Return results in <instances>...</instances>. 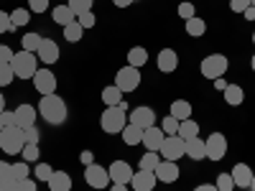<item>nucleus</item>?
I'll use <instances>...</instances> for the list:
<instances>
[{"label":"nucleus","instance_id":"338daca9","mask_svg":"<svg viewBox=\"0 0 255 191\" xmlns=\"http://www.w3.org/2000/svg\"><path fill=\"white\" fill-rule=\"evenodd\" d=\"M253 8H255V0H253Z\"/></svg>","mask_w":255,"mask_h":191},{"label":"nucleus","instance_id":"de8ad7c7","mask_svg":"<svg viewBox=\"0 0 255 191\" xmlns=\"http://www.w3.org/2000/svg\"><path fill=\"white\" fill-rule=\"evenodd\" d=\"M250 5H253V0H230V10H235V13H243Z\"/></svg>","mask_w":255,"mask_h":191},{"label":"nucleus","instance_id":"2f4dec72","mask_svg":"<svg viewBox=\"0 0 255 191\" xmlns=\"http://www.w3.org/2000/svg\"><path fill=\"white\" fill-rule=\"evenodd\" d=\"M41 33H26L23 38H20V46H23V51H31V54H36L38 51V46H41Z\"/></svg>","mask_w":255,"mask_h":191},{"label":"nucleus","instance_id":"6ab92c4d","mask_svg":"<svg viewBox=\"0 0 255 191\" xmlns=\"http://www.w3.org/2000/svg\"><path fill=\"white\" fill-rule=\"evenodd\" d=\"M230 176H232V181H235L238 189H250L253 171H250V166H248V163H238V166L230 171Z\"/></svg>","mask_w":255,"mask_h":191},{"label":"nucleus","instance_id":"1a4fd4ad","mask_svg":"<svg viewBox=\"0 0 255 191\" xmlns=\"http://www.w3.org/2000/svg\"><path fill=\"white\" fill-rule=\"evenodd\" d=\"M33 87H36V92L44 97V95H56V74L51 72V69H38L36 74H33Z\"/></svg>","mask_w":255,"mask_h":191},{"label":"nucleus","instance_id":"dca6fc26","mask_svg":"<svg viewBox=\"0 0 255 191\" xmlns=\"http://www.w3.org/2000/svg\"><path fill=\"white\" fill-rule=\"evenodd\" d=\"M163 138H166V133L161 130V127H156V125H151V127H145L143 130V145H145V151H161V145H163Z\"/></svg>","mask_w":255,"mask_h":191},{"label":"nucleus","instance_id":"9d476101","mask_svg":"<svg viewBox=\"0 0 255 191\" xmlns=\"http://www.w3.org/2000/svg\"><path fill=\"white\" fill-rule=\"evenodd\" d=\"M204 145H207V158L209 161H222L225 153H227V138L222 133H212L204 140Z\"/></svg>","mask_w":255,"mask_h":191},{"label":"nucleus","instance_id":"6e6552de","mask_svg":"<svg viewBox=\"0 0 255 191\" xmlns=\"http://www.w3.org/2000/svg\"><path fill=\"white\" fill-rule=\"evenodd\" d=\"M84 181H87V186H92V189H108V184H113L108 168L97 166V163L84 166Z\"/></svg>","mask_w":255,"mask_h":191},{"label":"nucleus","instance_id":"39448f33","mask_svg":"<svg viewBox=\"0 0 255 191\" xmlns=\"http://www.w3.org/2000/svg\"><path fill=\"white\" fill-rule=\"evenodd\" d=\"M23 145H26V138H23L20 127H3V133H0V148H3V153L18 156L23 151Z\"/></svg>","mask_w":255,"mask_h":191},{"label":"nucleus","instance_id":"72a5a7b5","mask_svg":"<svg viewBox=\"0 0 255 191\" xmlns=\"http://www.w3.org/2000/svg\"><path fill=\"white\" fill-rule=\"evenodd\" d=\"M82 33H84V28L77 23V20H74V23H69V26H64V38H67L69 44H77V41L82 38Z\"/></svg>","mask_w":255,"mask_h":191},{"label":"nucleus","instance_id":"8fccbe9b","mask_svg":"<svg viewBox=\"0 0 255 191\" xmlns=\"http://www.w3.org/2000/svg\"><path fill=\"white\" fill-rule=\"evenodd\" d=\"M13 49L10 46H5V44H0V64H10V59H13Z\"/></svg>","mask_w":255,"mask_h":191},{"label":"nucleus","instance_id":"f03ea898","mask_svg":"<svg viewBox=\"0 0 255 191\" xmlns=\"http://www.w3.org/2000/svg\"><path fill=\"white\" fill-rule=\"evenodd\" d=\"M128 125V110L115 104V107H105V112L100 115V127L108 135H115V133H123V127Z\"/></svg>","mask_w":255,"mask_h":191},{"label":"nucleus","instance_id":"0e129e2a","mask_svg":"<svg viewBox=\"0 0 255 191\" xmlns=\"http://www.w3.org/2000/svg\"><path fill=\"white\" fill-rule=\"evenodd\" d=\"M0 133H3V120H0Z\"/></svg>","mask_w":255,"mask_h":191},{"label":"nucleus","instance_id":"6e6d98bb","mask_svg":"<svg viewBox=\"0 0 255 191\" xmlns=\"http://www.w3.org/2000/svg\"><path fill=\"white\" fill-rule=\"evenodd\" d=\"M243 15H245V20H255V8L250 5V8H245L243 10Z\"/></svg>","mask_w":255,"mask_h":191},{"label":"nucleus","instance_id":"a19ab883","mask_svg":"<svg viewBox=\"0 0 255 191\" xmlns=\"http://www.w3.org/2000/svg\"><path fill=\"white\" fill-rule=\"evenodd\" d=\"M77 23L87 31V28H95V23H97V18H95V13L90 10V13H82V15H77Z\"/></svg>","mask_w":255,"mask_h":191},{"label":"nucleus","instance_id":"864d4df0","mask_svg":"<svg viewBox=\"0 0 255 191\" xmlns=\"http://www.w3.org/2000/svg\"><path fill=\"white\" fill-rule=\"evenodd\" d=\"M0 179H10V163L0 161Z\"/></svg>","mask_w":255,"mask_h":191},{"label":"nucleus","instance_id":"3c124183","mask_svg":"<svg viewBox=\"0 0 255 191\" xmlns=\"http://www.w3.org/2000/svg\"><path fill=\"white\" fill-rule=\"evenodd\" d=\"M0 191H18V184L13 179H0Z\"/></svg>","mask_w":255,"mask_h":191},{"label":"nucleus","instance_id":"13d9d810","mask_svg":"<svg viewBox=\"0 0 255 191\" xmlns=\"http://www.w3.org/2000/svg\"><path fill=\"white\" fill-rule=\"evenodd\" d=\"M215 87H217L220 92H225V87H227V82H225V79L220 77V79H215Z\"/></svg>","mask_w":255,"mask_h":191},{"label":"nucleus","instance_id":"09e8293b","mask_svg":"<svg viewBox=\"0 0 255 191\" xmlns=\"http://www.w3.org/2000/svg\"><path fill=\"white\" fill-rule=\"evenodd\" d=\"M18 184V191H38V184L33 179H23V181H15Z\"/></svg>","mask_w":255,"mask_h":191},{"label":"nucleus","instance_id":"f704fd0d","mask_svg":"<svg viewBox=\"0 0 255 191\" xmlns=\"http://www.w3.org/2000/svg\"><path fill=\"white\" fill-rule=\"evenodd\" d=\"M33 176H36L38 181L49 184V179L54 176V168H51L49 163H36V168H33Z\"/></svg>","mask_w":255,"mask_h":191},{"label":"nucleus","instance_id":"cd10ccee","mask_svg":"<svg viewBox=\"0 0 255 191\" xmlns=\"http://www.w3.org/2000/svg\"><path fill=\"white\" fill-rule=\"evenodd\" d=\"M158 163H161V153H156V151H145V153L140 156V161H138L140 171H156Z\"/></svg>","mask_w":255,"mask_h":191},{"label":"nucleus","instance_id":"f3484780","mask_svg":"<svg viewBox=\"0 0 255 191\" xmlns=\"http://www.w3.org/2000/svg\"><path fill=\"white\" fill-rule=\"evenodd\" d=\"M36 117H38V110L33 107V104H18V107H15V120H18L20 130L33 127L36 125Z\"/></svg>","mask_w":255,"mask_h":191},{"label":"nucleus","instance_id":"c9c22d12","mask_svg":"<svg viewBox=\"0 0 255 191\" xmlns=\"http://www.w3.org/2000/svg\"><path fill=\"white\" fill-rule=\"evenodd\" d=\"M67 5L74 10V15H82V13H90V10H92L95 0H69Z\"/></svg>","mask_w":255,"mask_h":191},{"label":"nucleus","instance_id":"e2e57ef3","mask_svg":"<svg viewBox=\"0 0 255 191\" xmlns=\"http://www.w3.org/2000/svg\"><path fill=\"white\" fill-rule=\"evenodd\" d=\"M250 189L255 191V174H253V181H250Z\"/></svg>","mask_w":255,"mask_h":191},{"label":"nucleus","instance_id":"4d7b16f0","mask_svg":"<svg viewBox=\"0 0 255 191\" xmlns=\"http://www.w3.org/2000/svg\"><path fill=\"white\" fill-rule=\"evenodd\" d=\"M115 8H128V5H133V0H113Z\"/></svg>","mask_w":255,"mask_h":191},{"label":"nucleus","instance_id":"412c9836","mask_svg":"<svg viewBox=\"0 0 255 191\" xmlns=\"http://www.w3.org/2000/svg\"><path fill=\"white\" fill-rule=\"evenodd\" d=\"M186 156H189L191 161H204V158H207V145H204V140H202V138L186 140Z\"/></svg>","mask_w":255,"mask_h":191},{"label":"nucleus","instance_id":"79ce46f5","mask_svg":"<svg viewBox=\"0 0 255 191\" xmlns=\"http://www.w3.org/2000/svg\"><path fill=\"white\" fill-rule=\"evenodd\" d=\"M179 15L184 18V20H189V18H194L197 15V8H194V3H179Z\"/></svg>","mask_w":255,"mask_h":191},{"label":"nucleus","instance_id":"37998d69","mask_svg":"<svg viewBox=\"0 0 255 191\" xmlns=\"http://www.w3.org/2000/svg\"><path fill=\"white\" fill-rule=\"evenodd\" d=\"M0 120H3V127H18L15 110H3V112H0Z\"/></svg>","mask_w":255,"mask_h":191},{"label":"nucleus","instance_id":"b1692460","mask_svg":"<svg viewBox=\"0 0 255 191\" xmlns=\"http://www.w3.org/2000/svg\"><path fill=\"white\" fill-rule=\"evenodd\" d=\"M191 112H194L191 102H186V99H174V102H171V112H168V115H174V117L181 122V120H189Z\"/></svg>","mask_w":255,"mask_h":191},{"label":"nucleus","instance_id":"e433bc0d","mask_svg":"<svg viewBox=\"0 0 255 191\" xmlns=\"http://www.w3.org/2000/svg\"><path fill=\"white\" fill-rule=\"evenodd\" d=\"M15 79V72L10 64H0V87H8V84H13Z\"/></svg>","mask_w":255,"mask_h":191},{"label":"nucleus","instance_id":"052dcab7","mask_svg":"<svg viewBox=\"0 0 255 191\" xmlns=\"http://www.w3.org/2000/svg\"><path fill=\"white\" fill-rule=\"evenodd\" d=\"M5 110V97H3V92H0V112Z\"/></svg>","mask_w":255,"mask_h":191},{"label":"nucleus","instance_id":"5fc2aeb1","mask_svg":"<svg viewBox=\"0 0 255 191\" xmlns=\"http://www.w3.org/2000/svg\"><path fill=\"white\" fill-rule=\"evenodd\" d=\"M194 191H217V186L215 184H199Z\"/></svg>","mask_w":255,"mask_h":191},{"label":"nucleus","instance_id":"c756f323","mask_svg":"<svg viewBox=\"0 0 255 191\" xmlns=\"http://www.w3.org/2000/svg\"><path fill=\"white\" fill-rule=\"evenodd\" d=\"M10 179L13 181H23V179H31V168L26 161H18V163H10Z\"/></svg>","mask_w":255,"mask_h":191},{"label":"nucleus","instance_id":"4be33fe9","mask_svg":"<svg viewBox=\"0 0 255 191\" xmlns=\"http://www.w3.org/2000/svg\"><path fill=\"white\" fill-rule=\"evenodd\" d=\"M51 18H54V23H59L61 28L77 20V15H74V10H72L69 5H56V8L51 10Z\"/></svg>","mask_w":255,"mask_h":191},{"label":"nucleus","instance_id":"423d86ee","mask_svg":"<svg viewBox=\"0 0 255 191\" xmlns=\"http://www.w3.org/2000/svg\"><path fill=\"white\" fill-rule=\"evenodd\" d=\"M115 87H118L123 95L135 92V90L140 87V69L130 67V64L120 67V69H118V74H115Z\"/></svg>","mask_w":255,"mask_h":191},{"label":"nucleus","instance_id":"ea45409f","mask_svg":"<svg viewBox=\"0 0 255 191\" xmlns=\"http://www.w3.org/2000/svg\"><path fill=\"white\" fill-rule=\"evenodd\" d=\"M20 156H23V161L26 163H33V161H38V145H31V143H26L23 145V151H20Z\"/></svg>","mask_w":255,"mask_h":191},{"label":"nucleus","instance_id":"69168bd1","mask_svg":"<svg viewBox=\"0 0 255 191\" xmlns=\"http://www.w3.org/2000/svg\"><path fill=\"white\" fill-rule=\"evenodd\" d=\"M253 44H255V33H253Z\"/></svg>","mask_w":255,"mask_h":191},{"label":"nucleus","instance_id":"a878e982","mask_svg":"<svg viewBox=\"0 0 255 191\" xmlns=\"http://www.w3.org/2000/svg\"><path fill=\"white\" fill-rule=\"evenodd\" d=\"M179 138H184V140H191V138H199V122H194V120H181L179 122V133H176Z\"/></svg>","mask_w":255,"mask_h":191},{"label":"nucleus","instance_id":"c85d7f7f","mask_svg":"<svg viewBox=\"0 0 255 191\" xmlns=\"http://www.w3.org/2000/svg\"><path fill=\"white\" fill-rule=\"evenodd\" d=\"M145 61H148V51H145L143 46H133L130 51H128V64H130V67L140 69Z\"/></svg>","mask_w":255,"mask_h":191},{"label":"nucleus","instance_id":"0eeeda50","mask_svg":"<svg viewBox=\"0 0 255 191\" xmlns=\"http://www.w3.org/2000/svg\"><path fill=\"white\" fill-rule=\"evenodd\" d=\"M158 153H161L163 161H179V158L186 156V140L179 138V135H166Z\"/></svg>","mask_w":255,"mask_h":191},{"label":"nucleus","instance_id":"f257e3e1","mask_svg":"<svg viewBox=\"0 0 255 191\" xmlns=\"http://www.w3.org/2000/svg\"><path fill=\"white\" fill-rule=\"evenodd\" d=\"M36 110H38V115L44 117L49 125H64V122H67V115H69L67 102H64L59 95H44Z\"/></svg>","mask_w":255,"mask_h":191},{"label":"nucleus","instance_id":"49530a36","mask_svg":"<svg viewBox=\"0 0 255 191\" xmlns=\"http://www.w3.org/2000/svg\"><path fill=\"white\" fill-rule=\"evenodd\" d=\"M8 31H15L13 23H10V13L0 10V33H8Z\"/></svg>","mask_w":255,"mask_h":191},{"label":"nucleus","instance_id":"4c0bfd02","mask_svg":"<svg viewBox=\"0 0 255 191\" xmlns=\"http://www.w3.org/2000/svg\"><path fill=\"white\" fill-rule=\"evenodd\" d=\"M161 130H163L166 135H176V133H179V120H176L174 115H166L163 122H161Z\"/></svg>","mask_w":255,"mask_h":191},{"label":"nucleus","instance_id":"c03bdc74","mask_svg":"<svg viewBox=\"0 0 255 191\" xmlns=\"http://www.w3.org/2000/svg\"><path fill=\"white\" fill-rule=\"evenodd\" d=\"M23 138H26V143H31V145H38V140H41L38 127H36V125H33V127H26V130H23Z\"/></svg>","mask_w":255,"mask_h":191},{"label":"nucleus","instance_id":"7c9ffc66","mask_svg":"<svg viewBox=\"0 0 255 191\" xmlns=\"http://www.w3.org/2000/svg\"><path fill=\"white\" fill-rule=\"evenodd\" d=\"M204 31H207V23H204V20L202 18H189L186 20V33L191 36V38H199V36H204Z\"/></svg>","mask_w":255,"mask_h":191},{"label":"nucleus","instance_id":"5701e85b","mask_svg":"<svg viewBox=\"0 0 255 191\" xmlns=\"http://www.w3.org/2000/svg\"><path fill=\"white\" fill-rule=\"evenodd\" d=\"M120 135H123V143H125V145H140V143H143V130H140L138 125H130V122L123 127Z\"/></svg>","mask_w":255,"mask_h":191},{"label":"nucleus","instance_id":"58836bf2","mask_svg":"<svg viewBox=\"0 0 255 191\" xmlns=\"http://www.w3.org/2000/svg\"><path fill=\"white\" fill-rule=\"evenodd\" d=\"M215 186H217V191H235V181H232L230 174H220Z\"/></svg>","mask_w":255,"mask_h":191},{"label":"nucleus","instance_id":"bb28decb","mask_svg":"<svg viewBox=\"0 0 255 191\" xmlns=\"http://www.w3.org/2000/svg\"><path fill=\"white\" fill-rule=\"evenodd\" d=\"M102 102H105V107H115V104L123 102V92L115 87V84H110V87L102 90Z\"/></svg>","mask_w":255,"mask_h":191},{"label":"nucleus","instance_id":"680f3d73","mask_svg":"<svg viewBox=\"0 0 255 191\" xmlns=\"http://www.w3.org/2000/svg\"><path fill=\"white\" fill-rule=\"evenodd\" d=\"M250 67H253V72H255V54H253V59H250Z\"/></svg>","mask_w":255,"mask_h":191},{"label":"nucleus","instance_id":"393cba45","mask_svg":"<svg viewBox=\"0 0 255 191\" xmlns=\"http://www.w3.org/2000/svg\"><path fill=\"white\" fill-rule=\"evenodd\" d=\"M222 95H225V102H227V104H232V107L243 104V99H245V92H243L240 84H227Z\"/></svg>","mask_w":255,"mask_h":191},{"label":"nucleus","instance_id":"20e7f679","mask_svg":"<svg viewBox=\"0 0 255 191\" xmlns=\"http://www.w3.org/2000/svg\"><path fill=\"white\" fill-rule=\"evenodd\" d=\"M227 67H230L227 56H222V54H209V56H204V59H202V64H199V72H202V77H207V79L215 82V79L225 77Z\"/></svg>","mask_w":255,"mask_h":191},{"label":"nucleus","instance_id":"aec40b11","mask_svg":"<svg viewBox=\"0 0 255 191\" xmlns=\"http://www.w3.org/2000/svg\"><path fill=\"white\" fill-rule=\"evenodd\" d=\"M49 191H72V176L67 171H54L49 179Z\"/></svg>","mask_w":255,"mask_h":191},{"label":"nucleus","instance_id":"a211bd4d","mask_svg":"<svg viewBox=\"0 0 255 191\" xmlns=\"http://www.w3.org/2000/svg\"><path fill=\"white\" fill-rule=\"evenodd\" d=\"M156 64H158V72L171 74V72H176V67H179V56H176V51H174V49H161V51H158Z\"/></svg>","mask_w":255,"mask_h":191},{"label":"nucleus","instance_id":"473e14b6","mask_svg":"<svg viewBox=\"0 0 255 191\" xmlns=\"http://www.w3.org/2000/svg\"><path fill=\"white\" fill-rule=\"evenodd\" d=\"M28 20H31V10H26V8H15V10L10 13V23H13V28L26 26Z\"/></svg>","mask_w":255,"mask_h":191},{"label":"nucleus","instance_id":"2eb2a0df","mask_svg":"<svg viewBox=\"0 0 255 191\" xmlns=\"http://www.w3.org/2000/svg\"><path fill=\"white\" fill-rule=\"evenodd\" d=\"M156 184H158V179H156L153 171H135L133 181H130V189L133 191H153Z\"/></svg>","mask_w":255,"mask_h":191},{"label":"nucleus","instance_id":"603ef678","mask_svg":"<svg viewBox=\"0 0 255 191\" xmlns=\"http://www.w3.org/2000/svg\"><path fill=\"white\" fill-rule=\"evenodd\" d=\"M79 161H82V166H92L95 163V153L92 151H82L79 153Z\"/></svg>","mask_w":255,"mask_h":191},{"label":"nucleus","instance_id":"7ed1b4c3","mask_svg":"<svg viewBox=\"0 0 255 191\" xmlns=\"http://www.w3.org/2000/svg\"><path fill=\"white\" fill-rule=\"evenodd\" d=\"M10 67H13V72H15L18 79H33V74L38 72V56L20 49L18 54H13Z\"/></svg>","mask_w":255,"mask_h":191},{"label":"nucleus","instance_id":"a18cd8bd","mask_svg":"<svg viewBox=\"0 0 255 191\" xmlns=\"http://www.w3.org/2000/svg\"><path fill=\"white\" fill-rule=\"evenodd\" d=\"M49 0H28V10L31 13H46Z\"/></svg>","mask_w":255,"mask_h":191},{"label":"nucleus","instance_id":"ddd939ff","mask_svg":"<svg viewBox=\"0 0 255 191\" xmlns=\"http://www.w3.org/2000/svg\"><path fill=\"white\" fill-rule=\"evenodd\" d=\"M128 122L138 125L140 130H145V127H151L156 122V112L151 107H135V110H130V115H128Z\"/></svg>","mask_w":255,"mask_h":191},{"label":"nucleus","instance_id":"f8f14e48","mask_svg":"<svg viewBox=\"0 0 255 191\" xmlns=\"http://www.w3.org/2000/svg\"><path fill=\"white\" fill-rule=\"evenodd\" d=\"M156 179L161 181V184H174V181H179V176H181V171H179V163L176 161H163L161 158V163L156 166Z\"/></svg>","mask_w":255,"mask_h":191},{"label":"nucleus","instance_id":"9b49d317","mask_svg":"<svg viewBox=\"0 0 255 191\" xmlns=\"http://www.w3.org/2000/svg\"><path fill=\"white\" fill-rule=\"evenodd\" d=\"M108 174H110V181H113V184H125V186H130L135 171L130 168V163H125V161H113L110 168H108Z\"/></svg>","mask_w":255,"mask_h":191},{"label":"nucleus","instance_id":"bf43d9fd","mask_svg":"<svg viewBox=\"0 0 255 191\" xmlns=\"http://www.w3.org/2000/svg\"><path fill=\"white\" fill-rule=\"evenodd\" d=\"M110 191H128V186H125V184H113Z\"/></svg>","mask_w":255,"mask_h":191},{"label":"nucleus","instance_id":"4468645a","mask_svg":"<svg viewBox=\"0 0 255 191\" xmlns=\"http://www.w3.org/2000/svg\"><path fill=\"white\" fill-rule=\"evenodd\" d=\"M36 56H38V61H44L46 67H51V64L59 61V44L51 41V38H44L41 46H38V51H36Z\"/></svg>","mask_w":255,"mask_h":191}]
</instances>
